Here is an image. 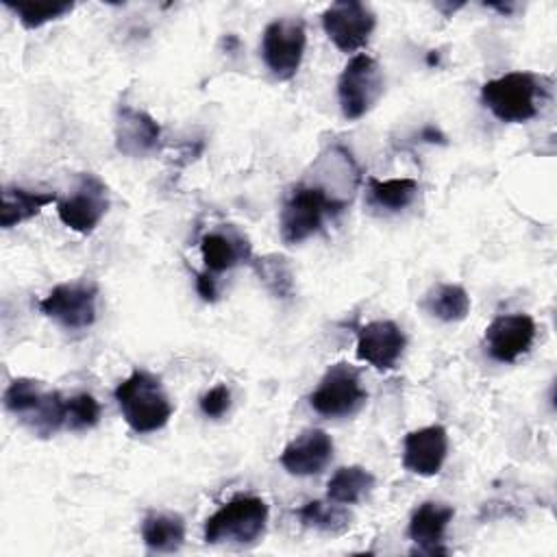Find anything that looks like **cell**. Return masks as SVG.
I'll return each mask as SVG.
<instances>
[{
	"mask_svg": "<svg viewBox=\"0 0 557 557\" xmlns=\"http://www.w3.org/2000/svg\"><path fill=\"white\" fill-rule=\"evenodd\" d=\"M100 420V403L83 392L65 400V429L70 431H87L96 426Z\"/></svg>",
	"mask_w": 557,
	"mask_h": 557,
	"instance_id": "4316f807",
	"label": "cell"
},
{
	"mask_svg": "<svg viewBox=\"0 0 557 557\" xmlns=\"http://www.w3.org/2000/svg\"><path fill=\"white\" fill-rule=\"evenodd\" d=\"M453 516H455V509L446 503H435V500L422 503L411 513V520H409V537L416 544V553L446 555L448 550L442 546V542Z\"/></svg>",
	"mask_w": 557,
	"mask_h": 557,
	"instance_id": "e0dca14e",
	"label": "cell"
},
{
	"mask_svg": "<svg viewBox=\"0 0 557 557\" xmlns=\"http://www.w3.org/2000/svg\"><path fill=\"white\" fill-rule=\"evenodd\" d=\"M96 296L98 287L89 281L59 283L39 300V311L63 329H87L96 320Z\"/></svg>",
	"mask_w": 557,
	"mask_h": 557,
	"instance_id": "30bf717a",
	"label": "cell"
},
{
	"mask_svg": "<svg viewBox=\"0 0 557 557\" xmlns=\"http://www.w3.org/2000/svg\"><path fill=\"white\" fill-rule=\"evenodd\" d=\"M376 26L374 11L357 0H339L324 9L322 28L342 52L363 48Z\"/></svg>",
	"mask_w": 557,
	"mask_h": 557,
	"instance_id": "8fae6325",
	"label": "cell"
},
{
	"mask_svg": "<svg viewBox=\"0 0 557 557\" xmlns=\"http://www.w3.org/2000/svg\"><path fill=\"white\" fill-rule=\"evenodd\" d=\"M548 87L550 83L533 72H507L483 83L481 102L496 120L522 124L540 113Z\"/></svg>",
	"mask_w": 557,
	"mask_h": 557,
	"instance_id": "6da1fadb",
	"label": "cell"
},
{
	"mask_svg": "<svg viewBox=\"0 0 557 557\" xmlns=\"http://www.w3.org/2000/svg\"><path fill=\"white\" fill-rule=\"evenodd\" d=\"M535 322L527 313H509L494 318L485 329V346L492 359L513 363L529 352L535 339Z\"/></svg>",
	"mask_w": 557,
	"mask_h": 557,
	"instance_id": "4fadbf2b",
	"label": "cell"
},
{
	"mask_svg": "<svg viewBox=\"0 0 557 557\" xmlns=\"http://www.w3.org/2000/svg\"><path fill=\"white\" fill-rule=\"evenodd\" d=\"M115 400L126 424L135 433H154L172 418V403L161 379L148 370H133L117 387Z\"/></svg>",
	"mask_w": 557,
	"mask_h": 557,
	"instance_id": "3957f363",
	"label": "cell"
},
{
	"mask_svg": "<svg viewBox=\"0 0 557 557\" xmlns=\"http://www.w3.org/2000/svg\"><path fill=\"white\" fill-rule=\"evenodd\" d=\"M448 455V433L442 424L416 429L405 435L403 466L418 476H435Z\"/></svg>",
	"mask_w": 557,
	"mask_h": 557,
	"instance_id": "5bb4252c",
	"label": "cell"
},
{
	"mask_svg": "<svg viewBox=\"0 0 557 557\" xmlns=\"http://www.w3.org/2000/svg\"><path fill=\"white\" fill-rule=\"evenodd\" d=\"M259 278L263 285L276 296V298H287L294 292V272L289 265V259L283 255H265L252 261Z\"/></svg>",
	"mask_w": 557,
	"mask_h": 557,
	"instance_id": "d4e9b609",
	"label": "cell"
},
{
	"mask_svg": "<svg viewBox=\"0 0 557 557\" xmlns=\"http://www.w3.org/2000/svg\"><path fill=\"white\" fill-rule=\"evenodd\" d=\"M268 524V505L259 496H235L205 522L207 544H252Z\"/></svg>",
	"mask_w": 557,
	"mask_h": 557,
	"instance_id": "5b68a950",
	"label": "cell"
},
{
	"mask_svg": "<svg viewBox=\"0 0 557 557\" xmlns=\"http://www.w3.org/2000/svg\"><path fill=\"white\" fill-rule=\"evenodd\" d=\"M344 207L315 183L296 185L281 211V239L289 246L309 239L322 228L324 218L342 213Z\"/></svg>",
	"mask_w": 557,
	"mask_h": 557,
	"instance_id": "277c9868",
	"label": "cell"
},
{
	"mask_svg": "<svg viewBox=\"0 0 557 557\" xmlns=\"http://www.w3.org/2000/svg\"><path fill=\"white\" fill-rule=\"evenodd\" d=\"M298 518L305 527L324 531V533H344L350 527V513L339 507V503L331 505L324 500H309L298 509Z\"/></svg>",
	"mask_w": 557,
	"mask_h": 557,
	"instance_id": "cb8c5ba5",
	"label": "cell"
},
{
	"mask_svg": "<svg viewBox=\"0 0 557 557\" xmlns=\"http://www.w3.org/2000/svg\"><path fill=\"white\" fill-rule=\"evenodd\" d=\"M161 139V126L157 120L135 107L122 104L115 117V148L124 157L141 159L157 150Z\"/></svg>",
	"mask_w": 557,
	"mask_h": 557,
	"instance_id": "9a60e30c",
	"label": "cell"
},
{
	"mask_svg": "<svg viewBox=\"0 0 557 557\" xmlns=\"http://www.w3.org/2000/svg\"><path fill=\"white\" fill-rule=\"evenodd\" d=\"M424 305L442 322H461L470 311V296L461 285L444 283L426 296Z\"/></svg>",
	"mask_w": 557,
	"mask_h": 557,
	"instance_id": "603a6c76",
	"label": "cell"
},
{
	"mask_svg": "<svg viewBox=\"0 0 557 557\" xmlns=\"http://www.w3.org/2000/svg\"><path fill=\"white\" fill-rule=\"evenodd\" d=\"M307 46V30L300 17H281L263 28L261 57L278 81L296 76Z\"/></svg>",
	"mask_w": 557,
	"mask_h": 557,
	"instance_id": "ba28073f",
	"label": "cell"
},
{
	"mask_svg": "<svg viewBox=\"0 0 557 557\" xmlns=\"http://www.w3.org/2000/svg\"><path fill=\"white\" fill-rule=\"evenodd\" d=\"M333 459V440L322 429H307L281 453V466L294 476L320 474Z\"/></svg>",
	"mask_w": 557,
	"mask_h": 557,
	"instance_id": "2e32d148",
	"label": "cell"
},
{
	"mask_svg": "<svg viewBox=\"0 0 557 557\" xmlns=\"http://www.w3.org/2000/svg\"><path fill=\"white\" fill-rule=\"evenodd\" d=\"M141 540L154 553H174L185 542V520L178 513L150 511L141 522Z\"/></svg>",
	"mask_w": 557,
	"mask_h": 557,
	"instance_id": "ffe728a7",
	"label": "cell"
},
{
	"mask_svg": "<svg viewBox=\"0 0 557 557\" xmlns=\"http://www.w3.org/2000/svg\"><path fill=\"white\" fill-rule=\"evenodd\" d=\"M228 407H231V389L224 383L211 387L200 396V411L211 420L222 418L228 411Z\"/></svg>",
	"mask_w": 557,
	"mask_h": 557,
	"instance_id": "83f0119b",
	"label": "cell"
},
{
	"mask_svg": "<svg viewBox=\"0 0 557 557\" xmlns=\"http://www.w3.org/2000/svg\"><path fill=\"white\" fill-rule=\"evenodd\" d=\"M405 346L407 337L392 320H374L357 329V359L381 372L396 368Z\"/></svg>",
	"mask_w": 557,
	"mask_h": 557,
	"instance_id": "7c38bea8",
	"label": "cell"
},
{
	"mask_svg": "<svg viewBox=\"0 0 557 557\" xmlns=\"http://www.w3.org/2000/svg\"><path fill=\"white\" fill-rule=\"evenodd\" d=\"M65 400L57 389H46L41 381L17 376L4 389V407L33 435L52 437L65 429Z\"/></svg>",
	"mask_w": 557,
	"mask_h": 557,
	"instance_id": "7a4b0ae2",
	"label": "cell"
},
{
	"mask_svg": "<svg viewBox=\"0 0 557 557\" xmlns=\"http://www.w3.org/2000/svg\"><path fill=\"white\" fill-rule=\"evenodd\" d=\"M196 292L205 302H215L218 300V283L211 272H196Z\"/></svg>",
	"mask_w": 557,
	"mask_h": 557,
	"instance_id": "f1b7e54d",
	"label": "cell"
},
{
	"mask_svg": "<svg viewBox=\"0 0 557 557\" xmlns=\"http://www.w3.org/2000/svg\"><path fill=\"white\" fill-rule=\"evenodd\" d=\"M385 81L374 57L359 52L342 70L337 78V100L342 115L350 122L363 117L383 96Z\"/></svg>",
	"mask_w": 557,
	"mask_h": 557,
	"instance_id": "8992f818",
	"label": "cell"
},
{
	"mask_svg": "<svg viewBox=\"0 0 557 557\" xmlns=\"http://www.w3.org/2000/svg\"><path fill=\"white\" fill-rule=\"evenodd\" d=\"M366 400L368 394L361 387L359 372L344 361L331 366L309 396L311 409L324 418L352 416Z\"/></svg>",
	"mask_w": 557,
	"mask_h": 557,
	"instance_id": "52a82bcc",
	"label": "cell"
},
{
	"mask_svg": "<svg viewBox=\"0 0 557 557\" xmlns=\"http://www.w3.org/2000/svg\"><path fill=\"white\" fill-rule=\"evenodd\" d=\"M374 487V474L363 466H344L326 483V496L331 503L355 505L363 500Z\"/></svg>",
	"mask_w": 557,
	"mask_h": 557,
	"instance_id": "44dd1931",
	"label": "cell"
},
{
	"mask_svg": "<svg viewBox=\"0 0 557 557\" xmlns=\"http://www.w3.org/2000/svg\"><path fill=\"white\" fill-rule=\"evenodd\" d=\"M57 194L52 191H30L17 185H7L2 189V207H0V226L13 228L24 220L35 218L48 205H54Z\"/></svg>",
	"mask_w": 557,
	"mask_h": 557,
	"instance_id": "d6986e66",
	"label": "cell"
},
{
	"mask_svg": "<svg viewBox=\"0 0 557 557\" xmlns=\"http://www.w3.org/2000/svg\"><path fill=\"white\" fill-rule=\"evenodd\" d=\"M200 252H202L205 270L211 274L226 272L239 263L252 261V250L248 239L235 228L205 233L200 239Z\"/></svg>",
	"mask_w": 557,
	"mask_h": 557,
	"instance_id": "ac0fdd59",
	"label": "cell"
},
{
	"mask_svg": "<svg viewBox=\"0 0 557 557\" xmlns=\"http://www.w3.org/2000/svg\"><path fill=\"white\" fill-rule=\"evenodd\" d=\"M4 7L17 15V20L24 28H39V26L70 13L74 9V2H65V0L63 2H11V0H4Z\"/></svg>",
	"mask_w": 557,
	"mask_h": 557,
	"instance_id": "484cf974",
	"label": "cell"
},
{
	"mask_svg": "<svg viewBox=\"0 0 557 557\" xmlns=\"http://www.w3.org/2000/svg\"><path fill=\"white\" fill-rule=\"evenodd\" d=\"M418 194V183L413 178H368V196L370 202L385 211H403L407 209Z\"/></svg>",
	"mask_w": 557,
	"mask_h": 557,
	"instance_id": "7402d4cb",
	"label": "cell"
},
{
	"mask_svg": "<svg viewBox=\"0 0 557 557\" xmlns=\"http://www.w3.org/2000/svg\"><path fill=\"white\" fill-rule=\"evenodd\" d=\"M487 7H490V9H496V11H500V13H505V15H507V13H511V11H513V9H516V7H513V4H487Z\"/></svg>",
	"mask_w": 557,
	"mask_h": 557,
	"instance_id": "f546056e",
	"label": "cell"
},
{
	"mask_svg": "<svg viewBox=\"0 0 557 557\" xmlns=\"http://www.w3.org/2000/svg\"><path fill=\"white\" fill-rule=\"evenodd\" d=\"M107 209H109V189L91 172L78 174L72 191L57 202L59 220L67 228L81 235H89L100 224Z\"/></svg>",
	"mask_w": 557,
	"mask_h": 557,
	"instance_id": "9c48e42d",
	"label": "cell"
}]
</instances>
